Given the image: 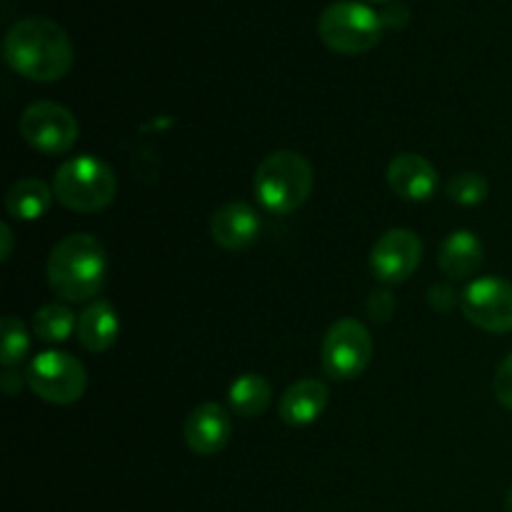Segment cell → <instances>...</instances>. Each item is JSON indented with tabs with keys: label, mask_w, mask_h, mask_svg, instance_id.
<instances>
[{
	"label": "cell",
	"mask_w": 512,
	"mask_h": 512,
	"mask_svg": "<svg viewBox=\"0 0 512 512\" xmlns=\"http://www.w3.org/2000/svg\"><path fill=\"white\" fill-rule=\"evenodd\" d=\"M328 385L320 380H298L280 398V420L290 428H308L328 408Z\"/></svg>",
	"instance_id": "5bb4252c"
},
{
	"label": "cell",
	"mask_w": 512,
	"mask_h": 512,
	"mask_svg": "<svg viewBox=\"0 0 512 512\" xmlns=\"http://www.w3.org/2000/svg\"><path fill=\"white\" fill-rule=\"evenodd\" d=\"M75 335H78L80 345L90 353H105V350L113 348L120 335V320L113 305L108 300L90 303L78 318Z\"/></svg>",
	"instance_id": "2e32d148"
},
{
	"label": "cell",
	"mask_w": 512,
	"mask_h": 512,
	"mask_svg": "<svg viewBox=\"0 0 512 512\" xmlns=\"http://www.w3.org/2000/svg\"><path fill=\"white\" fill-rule=\"evenodd\" d=\"M270 398H273L270 383L258 373L240 375L228 390L230 408L240 418H258V415H263L268 410Z\"/></svg>",
	"instance_id": "ac0fdd59"
},
{
	"label": "cell",
	"mask_w": 512,
	"mask_h": 512,
	"mask_svg": "<svg viewBox=\"0 0 512 512\" xmlns=\"http://www.w3.org/2000/svg\"><path fill=\"white\" fill-rule=\"evenodd\" d=\"M0 385H3V390H5V393H8V395H15L20 388H23V380H20V375L15 373L13 368H8V370H5V373H3V378H0Z\"/></svg>",
	"instance_id": "d4e9b609"
},
{
	"label": "cell",
	"mask_w": 512,
	"mask_h": 512,
	"mask_svg": "<svg viewBox=\"0 0 512 512\" xmlns=\"http://www.w3.org/2000/svg\"><path fill=\"white\" fill-rule=\"evenodd\" d=\"M53 193L60 205L75 213H100L113 203L118 178L113 168L95 155H78L55 170Z\"/></svg>",
	"instance_id": "277c9868"
},
{
	"label": "cell",
	"mask_w": 512,
	"mask_h": 512,
	"mask_svg": "<svg viewBox=\"0 0 512 512\" xmlns=\"http://www.w3.org/2000/svg\"><path fill=\"white\" fill-rule=\"evenodd\" d=\"M78 328L73 310L60 303H48L33 315V333L43 343H63Z\"/></svg>",
	"instance_id": "d6986e66"
},
{
	"label": "cell",
	"mask_w": 512,
	"mask_h": 512,
	"mask_svg": "<svg viewBox=\"0 0 512 512\" xmlns=\"http://www.w3.org/2000/svg\"><path fill=\"white\" fill-rule=\"evenodd\" d=\"M380 18H383L385 28H403L410 18V10L408 5H388V8L380 13Z\"/></svg>",
	"instance_id": "cb8c5ba5"
},
{
	"label": "cell",
	"mask_w": 512,
	"mask_h": 512,
	"mask_svg": "<svg viewBox=\"0 0 512 512\" xmlns=\"http://www.w3.org/2000/svg\"><path fill=\"white\" fill-rule=\"evenodd\" d=\"M260 228L263 223H260L258 210L240 200L220 205L210 220V235H213L215 245L230 250V253L248 250L258 240Z\"/></svg>",
	"instance_id": "7c38bea8"
},
{
	"label": "cell",
	"mask_w": 512,
	"mask_h": 512,
	"mask_svg": "<svg viewBox=\"0 0 512 512\" xmlns=\"http://www.w3.org/2000/svg\"><path fill=\"white\" fill-rule=\"evenodd\" d=\"M463 315L485 333H510L512 330V283L488 275V278L473 280L465 288Z\"/></svg>",
	"instance_id": "9c48e42d"
},
{
	"label": "cell",
	"mask_w": 512,
	"mask_h": 512,
	"mask_svg": "<svg viewBox=\"0 0 512 512\" xmlns=\"http://www.w3.org/2000/svg\"><path fill=\"white\" fill-rule=\"evenodd\" d=\"M183 438L185 445L195 455L210 458V455L220 453L230 443V438H233V420H230L228 410L220 403H203L185 420Z\"/></svg>",
	"instance_id": "8fae6325"
},
{
	"label": "cell",
	"mask_w": 512,
	"mask_h": 512,
	"mask_svg": "<svg viewBox=\"0 0 512 512\" xmlns=\"http://www.w3.org/2000/svg\"><path fill=\"white\" fill-rule=\"evenodd\" d=\"M108 258L98 238L88 233H73L60 240L48 258V285L58 298L68 303H83L95 298L105 283Z\"/></svg>",
	"instance_id": "7a4b0ae2"
},
{
	"label": "cell",
	"mask_w": 512,
	"mask_h": 512,
	"mask_svg": "<svg viewBox=\"0 0 512 512\" xmlns=\"http://www.w3.org/2000/svg\"><path fill=\"white\" fill-rule=\"evenodd\" d=\"M28 385L45 403L70 405L85 395L88 373L70 353L45 350L28 365Z\"/></svg>",
	"instance_id": "8992f818"
},
{
	"label": "cell",
	"mask_w": 512,
	"mask_h": 512,
	"mask_svg": "<svg viewBox=\"0 0 512 512\" xmlns=\"http://www.w3.org/2000/svg\"><path fill=\"white\" fill-rule=\"evenodd\" d=\"M373 338L360 320L343 318L330 325L323 340V368L333 380H355L373 360Z\"/></svg>",
	"instance_id": "52a82bcc"
},
{
	"label": "cell",
	"mask_w": 512,
	"mask_h": 512,
	"mask_svg": "<svg viewBox=\"0 0 512 512\" xmlns=\"http://www.w3.org/2000/svg\"><path fill=\"white\" fill-rule=\"evenodd\" d=\"M313 193V168L295 150H275L255 170V198L275 215L295 213Z\"/></svg>",
	"instance_id": "3957f363"
},
{
	"label": "cell",
	"mask_w": 512,
	"mask_h": 512,
	"mask_svg": "<svg viewBox=\"0 0 512 512\" xmlns=\"http://www.w3.org/2000/svg\"><path fill=\"white\" fill-rule=\"evenodd\" d=\"M20 135L33 150L45 155H63L78 143V118L60 103L38 100L20 115Z\"/></svg>",
	"instance_id": "ba28073f"
},
{
	"label": "cell",
	"mask_w": 512,
	"mask_h": 512,
	"mask_svg": "<svg viewBox=\"0 0 512 512\" xmlns=\"http://www.w3.org/2000/svg\"><path fill=\"white\" fill-rule=\"evenodd\" d=\"M383 18L358 0H335L320 13L318 35L330 50L360 55L373 50L383 38Z\"/></svg>",
	"instance_id": "5b68a950"
},
{
	"label": "cell",
	"mask_w": 512,
	"mask_h": 512,
	"mask_svg": "<svg viewBox=\"0 0 512 512\" xmlns=\"http://www.w3.org/2000/svg\"><path fill=\"white\" fill-rule=\"evenodd\" d=\"M423 260V243L413 230H388L370 253V270L385 285H400L418 270Z\"/></svg>",
	"instance_id": "30bf717a"
},
{
	"label": "cell",
	"mask_w": 512,
	"mask_h": 512,
	"mask_svg": "<svg viewBox=\"0 0 512 512\" xmlns=\"http://www.w3.org/2000/svg\"><path fill=\"white\" fill-rule=\"evenodd\" d=\"M395 313V300L388 290H375L368 298V315L378 323H385V320L393 318Z\"/></svg>",
	"instance_id": "603a6c76"
},
{
	"label": "cell",
	"mask_w": 512,
	"mask_h": 512,
	"mask_svg": "<svg viewBox=\"0 0 512 512\" xmlns=\"http://www.w3.org/2000/svg\"><path fill=\"white\" fill-rule=\"evenodd\" d=\"M493 390L498 403L503 405V408L512 410V353L503 360V363H500L498 373H495V380H493Z\"/></svg>",
	"instance_id": "7402d4cb"
},
{
	"label": "cell",
	"mask_w": 512,
	"mask_h": 512,
	"mask_svg": "<svg viewBox=\"0 0 512 512\" xmlns=\"http://www.w3.org/2000/svg\"><path fill=\"white\" fill-rule=\"evenodd\" d=\"M485 258V248L480 238L470 230H455L443 240L438 250V265L448 278L465 280L473 278Z\"/></svg>",
	"instance_id": "9a60e30c"
},
{
	"label": "cell",
	"mask_w": 512,
	"mask_h": 512,
	"mask_svg": "<svg viewBox=\"0 0 512 512\" xmlns=\"http://www.w3.org/2000/svg\"><path fill=\"white\" fill-rule=\"evenodd\" d=\"M370 3H388V0H370Z\"/></svg>",
	"instance_id": "83f0119b"
},
{
	"label": "cell",
	"mask_w": 512,
	"mask_h": 512,
	"mask_svg": "<svg viewBox=\"0 0 512 512\" xmlns=\"http://www.w3.org/2000/svg\"><path fill=\"white\" fill-rule=\"evenodd\" d=\"M55 193L38 178H23L18 183H13L5 193V208L13 215L15 220H25V223H33V220L43 218L50 210Z\"/></svg>",
	"instance_id": "e0dca14e"
},
{
	"label": "cell",
	"mask_w": 512,
	"mask_h": 512,
	"mask_svg": "<svg viewBox=\"0 0 512 512\" xmlns=\"http://www.w3.org/2000/svg\"><path fill=\"white\" fill-rule=\"evenodd\" d=\"M388 185L408 203H425L438 190V170L423 155L400 153L388 165Z\"/></svg>",
	"instance_id": "4fadbf2b"
},
{
	"label": "cell",
	"mask_w": 512,
	"mask_h": 512,
	"mask_svg": "<svg viewBox=\"0 0 512 512\" xmlns=\"http://www.w3.org/2000/svg\"><path fill=\"white\" fill-rule=\"evenodd\" d=\"M5 63L35 83H55L73 68V43L55 20L30 15L8 30L3 43Z\"/></svg>",
	"instance_id": "6da1fadb"
},
{
	"label": "cell",
	"mask_w": 512,
	"mask_h": 512,
	"mask_svg": "<svg viewBox=\"0 0 512 512\" xmlns=\"http://www.w3.org/2000/svg\"><path fill=\"white\" fill-rule=\"evenodd\" d=\"M505 512H512V488L508 490V498H505Z\"/></svg>",
	"instance_id": "4316f807"
},
{
	"label": "cell",
	"mask_w": 512,
	"mask_h": 512,
	"mask_svg": "<svg viewBox=\"0 0 512 512\" xmlns=\"http://www.w3.org/2000/svg\"><path fill=\"white\" fill-rule=\"evenodd\" d=\"M0 233H3V260H8L10 250H13V230H10L8 223H3Z\"/></svg>",
	"instance_id": "484cf974"
},
{
	"label": "cell",
	"mask_w": 512,
	"mask_h": 512,
	"mask_svg": "<svg viewBox=\"0 0 512 512\" xmlns=\"http://www.w3.org/2000/svg\"><path fill=\"white\" fill-rule=\"evenodd\" d=\"M0 330H3V350H0V363L3 368H15L25 360L30 350V335L25 330L23 320L15 318V315H5L3 323H0Z\"/></svg>",
	"instance_id": "ffe728a7"
},
{
	"label": "cell",
	"mask_w": 512,
	"mask_h": 512,
	"mask_svg": "<svg viewBox=\"0 0 512 512\" xmlns=\"http://www.w3.org/2000/svg\"><path fill=\"white\" fill-rule=\"evenodd\" d=\"M445 193H448V198L453 200L455 205L475 208V205L485 203V198H488L490 193V185L480 173H470V170H465V173L453 175V178L448 180Z\"/></svg>",
	"instance_id": "44dd1931"
}]
</instances>
